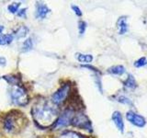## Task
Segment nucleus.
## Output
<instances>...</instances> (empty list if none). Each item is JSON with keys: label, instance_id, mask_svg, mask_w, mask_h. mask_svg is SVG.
Here are the masks:
<instances>
[{"label": "nucleus", "instance_id": "6", "mask_svg": "<svg viewBox=\"0 0 147 138\" xmlns=\"http://www.w3.org/2000/svg\"><path fill=\"white\" fill-rule=\"evenodd\" d=\"M126 119L130 122L132 125H134L136 127L142 128L146 125V120L144 116L138 114L132 110H129L126 113Z\"/></svg>", "mask_w": 147, "mask_h": 138}, {"label": "nucleus", "instance_id": "8", "mask_svg": "<svg viewBox=\"0 0 147 138\" xmlns=\"http://www.w3.org/2000/svg\"><path fill=\"white\" fill-rule=\"evenodd\" d=\"M35 7V17L38 20H44L51 11V9L44 3L37 2Z\"/></svg>", "mask_w": 147, "mask_h": 138}, {"label": "nucleus", "instance_id": "10", "mask_svg": "<svg viewBox=\"0 0 147 138\" xmlns=\"http://www.w3.org/2000/svg\"><path fill=\"white\" fill-rule=\"evenodd\" d=\"M117 27L119 30V34L123 35L128 32L129 30V25H128V21H127V17H121L118 18L117 20Z\"/></svg>", "mask_w": 147, "mask_h": 138}, {"label": "nucleus", "instance_id": "27", "mask_svg": "<svg viewBox=\"0 0 147 138\" xmlns=\"http://www.w3.org/2000/svg\"><path fill=\"white\" fill-rule=\"evenodd\" d=\"M3 30H4V27L2 25H0V33H1Z\"/></svg>", "mask_w": 147, "mask_h": 138}, {"label": "nucleus", "instance_id": "5", "mask_svg": "<svg viewBox=\"0 0 147 138\" xmlns=\"http://www.w3.org/2000/svg\"><path fill=\"white\" fill-rule=\"evenodd\" d=\"M70 85L64 84L58 90H56L52 96V102L55 105H59L67 99L70 93Z\"/></svg>", "mask_w": 147, "mask_h": 138}, {"label": "nucleus", "instance_id": "25", "mask_svg": "<svg viewBox=\"0 0 147 138\" xmlns=\"http://www.w3.org/2000/svg\"><path fill=\"white\" fill-rule=\"evenodd\" d=\"M83 67H85V68H88V69H91V71H94L96 73H99V71L96 68H95L94 66H88V64H86V66H82Z\"/></svg>", "mask_w": 147, "mask_h": 138}, {"label": "nucleus", "instance_id": "26", "mask_svg": "<svg viewBox=\"0 0 147 138\" xmlns=\"http://www.w3.org/2000/svg\"><path fill=\"white\" fill-rule=\"evenodd\" d=\"M7 64V60L5 57L0 56V66H6Z\"/></svg>", "mask_w": 147, "mask_h": 138}, {"label": "nucleus", "instance_id": "1", "mask_svg": "<svg viewBox=\"0 0 147 138\" xmlns=\"http://www.w3.org/2000/svg\"><path fill=\"white\" fill-rule=\"evenodd\" d=\"M31 113L34 121L40 127H49L56 122L58 109L56 105L47 99H40L32 106Z\"/></svg>", "mask_w": 147, "mask_h": 138}, {"label": "nucleus", "instance_id": "19", "mask_svg": "<svg viewBox=\"0 0 147 138\" xmlns=\"http://www.w3.org/2000/svg\"><path fill=\"white\" fill-rule=\"evenodd\" d=\"M116 100L118 101V102H119V103L126 104V105H131V104H132L131 100L130 99H129V98H127V97L123 96V95H121V96L117 97Z\"/></svg>", "mask_w": 147, "mask_h": 138}, {"label": "nucleus", "instance_id": "11", "mask_svg": "<svg viewBox=\"0 0 147 138\" xmlns=\"http://www.w3.org/2000/svg\"><path fill=\"white\" fill-rule=\"evenodd\" d=\"M108 72L114 76H121L126 72V69L123 66H114L108 69Z\"/></svg>", "mask_w": 147, "mask_h": 138}, {"label": "nucleus", "instance_id": "16", "mask_svg": "<svg viewBox=\"0 0 147 138\" xmlns=\"http://www.w3.org/2000/svg\"><path fill=\"white\" fill-rule=\"evenodd\" d=\"M58 138H86L83 135H79L76 132H73V131H67L65 133H62Z\"/></svg>", "mask_w": 147, "mask_h": 138}, {"label": "nucleus", "instance_id": "4", "mask_svg": "<svg viewBox=\"0 0 147 138\" xmlns=\"http://www.w3.org/2000/svg\"><path fill=\"white\" fill-rule=\"evenodd\" d=\"M71 124H73L74 126H76L77 128L84 129V130H87L89 132H92V124L90 120L87 118L86 115H85L82 112H78L75 114Z\"/></svg>", "mask_w": 147, "mask_h": 138}, {"label": "nucleus", "instance_id": "2", "mask_svg": "<svg viewBox=\"0 0 147 138\" xmlns=\"http://www.w3.org/2000/svg\"><path fill=\"white\" fill-rule=\"evenodd\" d=\"M8 94L11 102L14 105L24 107L29 102V97H28L26 89L18 84L11 85Z\"/></svg>", "mask_w": 147, "mask_h": 138}, {"label": "nucleus", "instance_id": "24", "mask_svg": "<svg viewBox=\"0 0 147 138\" xmlns=\"http://www.w3.org/2000/svg\"><path fill=\"white\" fill-rule=\"evenodd\" d=\"M26 10L27 8H22V9H20V11H18L17 15L20 17V18H24L26 16Z\"/></svg>", "mask_w": 147, "mask_h": 138}, {"label": "nucleus", "instance_id": "3", "mask_svg": "<svg viewBox=\"0 0 147 138\" xmlns=\"http://www.w3.org/2000/svg\"><path fill=\"white\" fill-rule=\"evenodd\" d=\"M75 110L72 108H67L63 112V113L58 116L56 122H54V128L59 129L62 127H65L69 124H71L72 120L75 116Z\"/></svg>", "mask_w": 147, "mask_h": 138}, {"label": "nucleus", "instance_id": "22", "mask_svg": "<svg viewBox=\"0 0 147 138\" xmlns=\"http://www.w3.org/2000/svg\"><path fill=\"white\" fill-rule=\"evenodd\" d=\"M72 9H73V11L75 12V14H76L77 17H81L82 16V11H81L80 7H78V6H75V5H73V6H72Z\"/></svg>", "mask_w": 147, "mask_h": 138}, {"label": "nucleus", "instance_id": "21", "mask_svg": "<svg viewBox=\"0 0 147 138\" xmlns=\"http://www.w3.org/2000/svg\"><path fill=\"white\" fill-rule=\"evenodd\" d=\"M86 30V23L83 20H80L78 22V31H79V34L83 35L85 33Z\"/></svg>", "mask_w": 147, "mask_h": 138}, {"label": "nucleus", "instance_id": "17", "mask_svg": "<svg viewBox=\"0 0 147 138\" xmlns=\"http://www.w3.org/2000/svg\"><path fill=\"white\" fill-rule=\"evenodd\" d=\"M14 40V35L12 34H5L0 36V45H7L11 43Z\"/></svg>", "mask_w": 147, "mask_h": 138}, {"label": "nucleus", "instance_id": "18", "mask_svg": "<svg viewBox=\"0 0 147 138\" xmlns=\"http://www.w3.org/2000/svg\"><path fill=\"white\" fill-rule=\"evenodd\" d=\"M20 5H21V3H18H18H12V4H10V5H9V6L7 7L8 11L10 12V13H12V14L18 13V8H20Z\"/></svg>", "mask_w": 147, "mask_h": 138}, {"label": "nucleus", "instance_id": "20", "mask_svg": "<svg viewBox=\"0 0 147 138\" xmlns=\"http://www.w3.org/2000/svg\"><path fill=\"white\" fill-rule=\"evenodd\" d=\"M147 64V60L145 57H141L139 58L138 60H136V61L134 62V66L137 67V68H140V67H142L146 66Z\"/></svg>", "mask_w": 147, "mask_h": 138}, {"label": "nucleus", "instance_id": "9", "mask_svg": "<svg viewBox=\"0 0 147 138\" xmlns=\"http://www.w3.org/2000/svg\"><path fill=\"white\" fill-rule=\"evenodd\" d=\"M111 119H112L114 124L118 128V130L119 132L123 133L124 132V122H123V117H122L121 113L118 112V110H116V112H114L112 113Z\"/></svg>", "mask_w": 147, "mask_h": 138}, {"label": "nucleus", "instance_id": "7", "mask_svg": "<svg viewBox=\"0 0 147 138\" xmlns=\"http://www.w3.org/2000/svg\"><path fill=\"white\" fill-rule=\"evenodd\" d=\"M20 117V115L16 116L15 114L10 113L7 114L6 118L4 120V127L7 132H13L16 130L18 126V118Z\"/></svg>", "mask_w": 147, "mask_h": 138}, {"label": "nucleus", "instance_id": "14", "mask_svg": "<svg viewBox=\"0 0 147 138\" xmlns=\"http://www.w3.org/2000/svg\"><path fill=\"white\" fill-rule=\"evenodd\" d=\"M28 32H29V28L26 26H20L14 34H15L16 39H21L27 36Z\"/></svg>", "mask_w": 147, "mask_h": 138}, {"label": "nucleus", "instance_id": "15", "mask_svg": "<svg viewBox=\"0 0 147 138\" xmlns=\"http://www.w3.org/2000/svg\"><path fill=\"white\" fill-rule=\"evenodd\" d=\"M33 49V41L31 38H28L26 41H24V43H22L21 51L23 53H28Z\"/></svg>", "mask_w": 147, "mask_h": 138}, {"label": "nucleus", "instance_id": "12", "mask_svg": "<svg viewBox=\"0 0 147 138\" xmlns=\"http://www.w3.org/2000/svg\"><path fill=\"white\" fill-rule=\"evenodd\" d=\"M76 58L81 63H86V64H89L93 61V55L91 54H84V53H76Z\"/></svg>", "mask_w": 147, "mask_h": 138}, {"label": "nucleus", "instance_id": "23", "mask_svg": "<svg viewBox=\"0 0 147 138\" xmlns=\"http://www.w3.org/2000/svg\"><path fill=\"white\" fill-rule=\"evenodd\" d=\"M95 82H96V85L98 86V89L99 91L102 93V86H101V80H100V78L98 76H96V78H95Z\"/></svg>", "mask_w": 147, "mask_h": 138}, {"label": "nucleus", "instance_id": "13", "mask_svg": "<svg viewBox=\"0 0 147 138\" xmlns=\"http://www.w3.org/2000/svg\"><path fill=\"white\" fill-rule=\"evenodd\" d=\"M123 85L127 89H134L135 87H137V83L135 81V78L133 76L131 75H129V76L126 78V80L123 82Z\"/></svg>", "mask_w": 147, "mask_h": 138}]
</instances>
